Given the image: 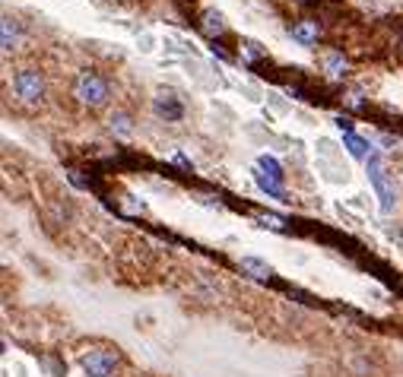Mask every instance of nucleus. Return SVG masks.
<instances>
[{
  "mask_svg": "<svg viewBox=\"0 0 403 377\" xmlns=\"http://www.w3.org/2000/svg\"><path fill=\"white\" fill-rule=\"evenodd\" d=\"M16 42H19V23L6 16V19H4V51H13V48H16Z\"/></svg>",
  "mask_w": 403,
  "mask_h": 377,
  "instance_id": "nucleus-13",
  "label": "nucleus"
},
{
  "mask_svg": "<svg viewBox=\"0 0 403 377\" xmlns=\"http://www.w3.org/2000/svg\"><path fill=\"white\" fill-rule=\"evenodd\" d=\"M296 4H318V0H296Z\"/></svg>",
  "mask_w": 403,
  "mask_h": 377,
  "instance_id": "nucleus-18",
  "label": "nucleus"
},
{
  "mask_svg": "<svg viewBox=\"0 0 403 377\" xmlns=\"http://www.w3.org/2000/svg\"><path fill=\"white\" fill-rule=\"evenodd\" d=\"M13 89H16V95L26 102V105H36V102H42V95H45V80L38 70H19L16 77H13Z\"/></svg>",
  "mask_w": 403,
  "mask_h": 377,
  "instance_id": "nucleus-4",
  "label": "nucleus"
},
{
  "mask_svg": "<svg viewBox=\"0 0 403 377\" xmlns=\"http://www.w3.org/2000/svg\"><path fill=\"white\" fill-rule=\"evenodd\" d=\"M257 168L264 171V175L270 177V181H276V184H283V165H279L276 159H273V155H261V159H257Z\"/></svg>",
  "mask_w": 403,
  "mask_h": 377,
  "instance_id": "nucleus-11",
  "label": "nucleus"
},
{
  "mask_svg": "<svg viewBox=\"0 0 403 377\" xmlns=\"http://www.w3.org/2000/svg\"><path fill=\"white\" fill-rule=\"evenodd\" d=\"M238 48H242V58L248 60V64H261V60L267 58V51H264V48L257 45V42H242Z\"/></svg>",
  "mask_w": 403,
  "mask_h": 377,
  "instance_id": "nucleus-14",
  "label": "nucleus"
},
{
  "mask_svg": "<svg viewBox=\"0 0 403 377\" xmlns=\"http://www.w3.org/2000/svg\"><path fill=\"white\" fill-rule=\"evenodd\" d=\"M292 38L296 42H302V45H314L321 38V26H318V19H299V23H292Z\"/></svg>",
  "mask_w": 403,
  "mask_h": 377,
  "instance_id": "nucleus-7",
  "label": "nucleus"
},
{
  "mask_svg": "<svg viewBox=\"0 0 403 377\" xmlns=\"http://www.w3.org/2000/svg\"><path fill=\"white\" fill-rule=\"evenodd\" d=\"M337 127L346 130V133H353V121H350V118H337Z\"/></svg>",
  "mask_w": 403,
  "mask_h": 377,
  "instance_id": "nucleus-17",
  "label": "nucleus"
},
{
  "mask_svg": "<svg viewBox=\"0 0 403 377\" xmlns=\"http://www.w3.org/2000/svg\"><path fill=\"white\" fill-rule=\"evenodd\" d=\"M73 99L86 108H102L108 102V83L95 70H83L73 83Z\"/></svg>",
  "mask_w": 403,
  "mask_h": 377,
  "instance_id": "nucleus-2",
  "label": "nucleus"
},
{
  "mask_svg": "<svg viewBox=\"0 0 403 377\" xmlns=\"http://www.w3.org/2000/svg\"><path fill=\"white\" fill-rule=\"evenodd\" d=\"M108 127H112L114 136H131V130H134L131 114H127V111H114L112 118H108Z\"/></svg>",
  "mask_w": 403,
  "mask_h": 377,
  "instance_id": "nucleus-10",
  "label": "nucleus"
},
{
  "mask_svg": "<svg viewBox=\"0 0 403 377\" xmlns=\"http://www.w3.org/2000/svg\"><path fill=\"white\" fill-rule=\"evenodd\" d=\"M153 111L166 121H181L184 118V102L175 89H159L153 99Z\"/></svg>",
  "mask_w": 403,
  "mask_h": 377,
  "instance_id": "nucleus-5",
  "label": "nucleus"
},
{
  "mask_svg": "<svg viewBox=\"0 0 403 377\" xmlns=\"http://www.w3.org/2000/svg\"><path fill=\"white\" fill-rule=\"evenodd\" d=\"M343 143H346V149H350V155H353V159H372V146H368V143L365 140H362V136H356V133H346L343 136Z\"/></svg>",
  "mask_w": 403,
  "mask_h": 377,
  "instance_id": "nucleus-8",
  "label": "nucleus"
},
{
  "mask_svg": "<svg viewBox=\"0 0 403 377\" xmlns=\"http://www.w3.org/2000/svg\"><path fill=\"white\" fill-rule=\"evenodd\" d=\"M242 270L248 273L251 279H270L273 276L270 263H264V260H257V257H242Z\"/></svg>",
  "mask_w": 403,
  "mask_h": 377,
  "instance_id": "nucleus-9",
  "label": "nucleus"
},
{
  "mask_svg": "<svg viewBox=\"0 0 403 377\" xmlns=\"http://www.w3.org/2000/svg\"><path fill=\"white\" fill-rule=\"evenodd\" d=\"M257 177V184H261V190H267V194L270 197H276V200H283V197H286V190H283V184H276V181H270V177L267 175H264V171H261V175H254Z\"/></svg>",
  "mask_w": 403,
  "mask_h": 377,
  "instance_id": "nucleus-15",
  "label": "nucleus"
},
{
  "mask_svg": "<svg viewBox=\"0 0 403 377\" xmlns=\"http://www.w3.org/2000/svg\"><path fill=\"white\" fill-rule=\"evenodd\" d=\"M118 361V349L112 346H86L80 352V368L86 371V377H114Z\"/></svg>",
  "mask_w": 403,
  "mask_h": 377,
  "instance_id": "nucleus-1",
  "label": "nucleus"
},
{
  "mask_svg": "<svg viewBox=\"0 0 403 377\" xmlns=\"http://www.w3.org/2000/svg\"><path fill=\"white\" fill-rule=\"evenodd\" d=\"M261 225H267V229H276V231L286 229L283 219H279V216H270V212H264V216H261Z\"/></svg>",
  "mask_w": 403,
  "mask_h": 377,
  "instance_id": "nucleus-16",
  "label": "nucleus"
},
{
  "mask_svg": "<svg viewBox=\"0 0 403 377\" xmlns=\"http://www.w3.org/2000/svg\"><path fill=\"white\" fill-rule=\"evenodd\" d=\"M225 16L220 10H203V16H200V32L207 38H220V35H225Z\"/></svg>",
  "mask_w": 403,
  "mask_h": 377,
  "instance_id": "nucleus-6",
  "label": "nucleus"
},
{
  "mask_svg": "<svg viewBox=\"0 0 403 377\" xmlns=\"http://www.w3.org/2000/svg\"><path fill=\"white\" fill-rule=\"evenodd\" d=\"M365 168H368V181H372V187L378 190L381 209L391 212V209H394V187H391V181H387L385 165H381V155H372V159L365 162Z\"/></svg>",
  "mask_w": 403,
  "mask_h": 377,
  "instance_id": "nucleus-3",
  "label": "nucleus"
},
{
  "mask_svg": "<svg viewBox=\"0 0 403 377\" xmlns=\"http://www.w3.org/2000/svg\"><path fill=\"white\" fill-rule=\"evenodd\" d=\"M324 73H331V77H343L346 73V58L340 51H331L324 54Z\"/></svg>",
  "mask_w": 403,
  "mask_h": 377,
  "instance_id": "nucleus-12",
  "label": "nucleus"
}]
</instances>
